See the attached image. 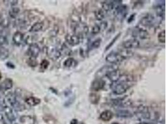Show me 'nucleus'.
<instances>
[{
  "instance_id": "36",
  "label": "nucleus",
  "mask_w": 166,
  "mask_h": 124,
  "mask_svg": "<svg viewBox=\"0 0 166 124\" xmlns=\"http://www.w3.org/2000/svg\"><path fill=\"white\" fill-rule=\"evenodd\" d=\"M44 119L47 124H56V120L52 116H47L44 117Z\"/></svg>"
},
{
  "instance_id": "8",
  "label": "nucleus",
  "mask_w": 166,
  "mask_h": 124,
  "mask_svg": "<svg viewBox=\"0 0 166 124\" xmlns=\"http://www.w3.org/2000/svg\"><path fill=\"white\" fill-rule=\"evenodd\" d=\"M128 7L123 4H119L116 8H114V15L117 19L122 21L128 15Z\"/></svg>"
},
{
  "instance_id": "44",
  "label": "nucleus",
  "mask_w": 166,
  "mask_h": 124,
  "mask_svg": "<svg viewBox=\"0 0 166 124\" xmlns=\"http://www.w3.org/2000/svg\"><path fill=\"white\" fill-rule=\"evenodd\" d=\"M70 124H78V121L75 118H73L70 121Z\"/></svg>"
},
{
  "instance_id": "17",
  "label": "nucleus",
  "mask_w": 166,
  "mask_h": 124,
  "mask_svg": "<svg viewBox=\"0 0 166 124\" xmlns=\"http://www.w3.org/2000/svg\"><path fill=\"white\" fill-rule=\"evenodd\" d=\"M116 115L118 117L128 118L133 117V114L130 111L126 109H119L116 112Z\"/></svg>"
},
{
  "instance_id": "4",
  "label": "nucleus",
  "mask_w": 166,
  "mask_h": 124,
  "mask_svg": "<svg viewBox=\"0 0 166 124\" xmlns=\"http://www.w3.org/2000/svg\"><path fill=\"white\" fill-rule=\"evenodd\" d=\"M117 69H118V68L116 65L103 66L96 72V76L98 79H102V78L105 76L107 77V75L110 74L111 72L115 70H117Z\"/></svg>"
},
{
  "instance_id": "14",
  "label": "nucleus",
  "mask_w": 166,
  "mask_h": 124,
  "mask_svg": "<svg viewBox=\"0 0 166 124\" xmlns=\"http://www.w3.org/2000/svg\"><path fill=\"white\" fill-rule=\"evenodd\" d=\"M105 86V82L102 79L96 78L92 82L91 85V89L92 91L98 92L104 88Z\"/></svg>"
},
{
  "instance_id": "34",
  "label": "nucleus",
  "mask_w": 166,
  "mask_h": 124,
  "mask_svg": "<svg viewBox=\"0 0 166 124\" xmlns=\"http://www.w3.org/2000/svg\"><path fill=\"white\" fill-rule=\"evenodd\" d=\"M60 51L61 52V55L62 53H64L65 55H70L72 53V50L65 44L62 45V48L61 50H60Z\"/></svg>"
},
{
  "instance_id": "10",
  "label": "nucleus",
  "mask_w": 166,
  "mask_h": 124,
  "mask_svg": "<svg viewBox=\"0 0 166 124\" xmlns=\"http://www.w3.org/2000/svg\"><path fill=\"white\" fill-rule=\"evenodd\" d=\"M40 52V48L39 46L36 43H33L29 45L28 50H27V54L29 55L31 58H36L39 55Z\"/></svg>"
},
{
  "instance_id": "48",
  "label": "nucleus",
  "mask_w": 166,
  "mask_h": 124,
  "mask_svg": "<svg viewBox=\"0 0 166 124\" xmlns=\"http://www.w3.org/2000/svg\"><path fill=\"white\" fill-rule=\"evenodd\" d=\"M1 78H2V74H1V71H0V80L1 79Z\"/></svg>"
},
{
  "instance_id": "19",
  "label": "nucleus",
  "mask_w": 166,
  "mask_h": 124,
  "mask_svg": "<svg viewBox=\"0 0 166 124\" xmlns=\"http://www.w3.org/2000/svg\"><path fill=\"white\" fill-rule=\"evenodd\" d=\"M4 111L5 112V116L8 120H10L11 122H13L16 120V116L11 108L7 106Z\"/></svg>"
},
{
  "instance_id": "42",
  "label": "nucleus",
  "mask_w": 166,
  "mask_h": 124,
  "mask_svg": "<svg viewBox=\"0 0 166 124\" xmlns=\"http://www.w3.org/2000/svg\"><path fill=\"white\" fill-rule=\"evenodd\" d=\"M3 122L4 123V124H12V122H11L10 120H8L6 117V118H4Z\"/></svg>"
},
{
  "instance_id": "2",
  "label": "nucleus",
  "mask_w": 166,
  "mask_h": 124,
  "mask_svg": "<svg viewBox=\"0 0 166 124\" xmlns=\"http://www.w3.org/2000/svg\"><path fill=\"white\" fill-rule=\"evenodd\" d=\"M162 17L157 15L155 16L153 15H151V14H147V15L142 18L139 22L142 26L147 27H151L160 23V21H162Z\"/></svg>"
},
{
  "instance_id": "32",
  "label": "nucleus",
  "mask_w": 166,
  "mask_h": 124,
  "mask_svg": "<svg viewBox=\"0 0 166 124\" xmlns=\"http://www.w3.org/2000/svg\"><path fill=\"white\" fill-rule=\"evenodd\" d=\"M101 31H102L100 24H95L91 28V34L93 35H96L99 34Z\"/></svg>"
},
{
  "instance_id": "27",
  "label": "nucleus",
  "mask_w": 166,
  "mask_h": 124,
  "mask_svg": "<svg viewBox=\"0 0 166 124\" xmlns=\"http://www.w3.org/2000/svg\"><path fill=\"white\" fill-rule=\"evenodd\" d=\"M100 99V96L98 94L91 93L89 95V100L92 104H97Z\"/></svg>"
},
{
  "instance_id": "3",
  "label": "nucleus",
  "mask_w": 166,
  "mask_h": 124,
  "mask_svg": "<svg viewBox=\"0 0 166 124\" xmlns=\"http://www.w3.org/2000/svg\"><path fill=\"white\" fill-rule=\"evenodd\" d=\"M124 59L126 58L122 55V54L120 52H110L106 56L105 58L106 61L113 64V65H116L117 63H121Z\"/></svg>"
},
{
  "instance_id": "1",
  "label": "nucleus",
  "mask_w": 166,
  "mask_h": 124,
  "mask_svg": "<svg viewBox=\"0 0 166 124\" xmlns=\"http://www.w3.org/2000/svg\"><path fill=\"white\" fill-rule=\"evenodd\" d=\"M134 82L133 77L129 75H121L118 80L112 82L110 85L113 94L121 95L130 89Z\"/></svg>"
},
{
  "instance_id": "11",
  "label": "nucleus",
  "mask_w": 166,
  "mask_h": 124,
  "mask_svg": "<svg viewBox=\"0 0 166 124\" xmlns=\"http://www.w3.org/2000/svg\"><path fill=\"white\" fill-rule=\"evenodd\" d=\"M121 1H104L102 4V10L106 12H109L113 10L119 4H120Z\"/></svg>"
},
{
  "instance_id": "13",
  "label": "nucleus",
  "mask_w": 166,
  "mask_h": 124,
  "mask_svg": "<svg viewBox=\"0 0 166 124\" xmlns=\"http://www.w3.org/2000/svg\"><path fill=\"white\" fill-rule=\"evenodd\" d=\"M66 40L69 45L72 46H75L79 44L81 41V38L76 34H67L66 36Z\"/></svg>"
},
{
  "instance_id": "23",
  "label": "nucleus",
  "mask_w": 166,
  "mask_h": 124,
  "mask_svg": "<svg viewBox=\"0 0 166 124\" xmlns=\"http://www.w3.org/2000/svg\"><path fill=\"white\" fill-rule=\"evenodd\" d=\"M44 27V23L42 22H37L31 26L29 29L30 33H38Z\"/></svg>"
},
{
  "instance_id": "20",
  "label": "nucleus",
  "mask_w": 166,
  "mask_h": 124,
  "mask_svg": "<svg viewBox=\"0 0 166 124\" xmlns=\"http://www.w3.org/2000/svg\"><path fill=\"white\" fill-rule=\"evenodd\" d=\"M121 75V73H120V71H119V69H117V70H115L111 72L110 74H108L107 75V77L112 82H114V81H116V80H118Z\"/></svg>"
},
{
  "instance_id": "41",
  "label": "nucleus",
  "mask_w": 166,
  "mask_h": 124,
  "mask_svg": "<svg viewBox=\"0 0 166 124\" xmlns=\"http://www.w3.org/2000/svg\"><path fill=\"white\" fill-rule=\"evenodd\" d=\"M6 66H7L8 68H12V69L15 68V65H14V64L12 63L11 62H8V63H6Z\"/></svg>"
},
{
  "instance_id": "28",
  "label": "nucleus",
  "mask_w": 166,
  "mask_h": 124,
  "mask_svg": "<svg viewBox=\"0 0 166 124\" xmlns=\"http://www.w3.org/2000/svg\"><path fill=\"white\" fill-rule=\"evenodd\" d=\"M12 107L14 109V111H16V112H20V111H22L26 109L25 105L22 104L21 102L18 101L17 100L12 105Z\"/></svg>"
},
{
  "instance_id": "24",
  "label": "nucleus",
  "mask_w": 166,
  "mask_h": 124,
  "mask_svg": "<svg viewBox=\"0 0 166 124\" xmlns=\"http://www.w3.org/2000/svg\"><path fill=\"white\" fill-rule=\"evenodd\" d=\"M77 65V62L73 58H68L63 63V67L66 68H74Z\"/></svg>"
},
{
  "instance_id": "30",
  "label": "nucleus",
  "mask_w": 166,
  "mask_h": 124,
  "mask_svg": "<svg viewBox=\"0 0 166 124\" xmlns=\"http://www.w3.org/2000/svg\"><path fill=\"white\" fill-rule=\"evenodd\" d=\"M105 12H105L103 10H101V9H100V10L96 11L95 12V17L96 18V19H97L98 21L103 20L105 16Z\"/></svg>"
},
{
  "instance_id": "49",
  "label": "nucleus",
  "mask_w": 166,
  "mask_h": 124,
  "mask_svg": "<svg viewBox=\"0 0 166 124\" xmlns=\"http://www.w3.org/2000/svg\"><path fill=\"white\" fill-rule=\"evenodd\" d=\"M112 124H120V123H118V122H113V123H112Z\"/></svg>"
},
{
  "instance_id": "37",
  "label": "nucleus",
  "mask_w": 166,
  "mask_h": 124,
  "mask_svg": "<svg viewBox=\"0 0 166 124\" xmlns=\"http://www.w3.org/2000/svg\"><path fill=\"white\" fill-rule=\"evenodd\" d=\"M27 65L31 67H36L37 65H38V62H37L36 58H34L30 57L27 60Z\"/></svg>"
},
{
  "instance_id": "12",
  "label": "nucleus",
  "mask_w": 166,
  "mask_h": 124,
  "mask_svg": "<svg viewBox=\"0 0 166 124\" xmlns=\"http://www.w3.org/2000/svg\"><path fill=\"white\" fill-rule=\"evenodd\" d=\"M122 45L123 48L126 50L130 48H136L140 46V42L137 39H131L124 41Z\"/></svg>"
},
{
  "instance_id": "25",
  "label": "nucleus",
  "mask_w": 166,
  "mask_h": 124,
  "mask_svg": "<svg viewBox=\"0 0 166 124\" xmlns=\"http://www.w3.org/2000/svg\"><path fill=\"white\" fill-rule=\"evenodd\" d=\"M5 100L9 104H10L12 106L13 104L17 100V98L15 93H12V92H10V93H8L6 95Z\"/></svg>"
},
{
  "instance_id": "35",
  "label": "nucleus",
  "mask_w": 166,
  "mask_h": 124,
  "mask_svg": "<svg viewBox=\"0 0 166 124\" xmlns=\"http://www.w3.org/2000/svg\"><path fill=\"white\" fill-rule=\"evenodd\" d=\"M121 35V33H118L116 36L114 37L113 38V39L112 40V41H111V42H110V44L106 47V48H105V51H107V50H108L111 47H112V46L113 45V44L115 43V42L119 38V37Z\"/></svg>"
},
{
  "instance_id": "18",
  "label": "nucleus",
  "mask_w": 166,
  "mask_h": 124,
  "mask_svg": "<svg viewBox=\"0 0 166 124\" xmlns=\"http://www.w3.org/2000/svg\"><path fill=\"white\" fill-rule=\"evenodd\" d=\"M25 102L29 106L34 107L39 105L40 103L41 100L40 99L34 97V96H29V97H27L25 99Z\"/></svg>"
},
{
  "instance_id": "50",
  "label": "nucleus",
  "mask_w": 166,
  "mask_h": 124,
  "mask_svg": "<svg viewBox=\"0 0 166 124\" xmlns=\"http://www.w3.org/2000/svg\"><path fill=\"white\" fill-rule=\"evenodd\" d=\"M1 90H0V96H1Z\"/></svg>"
},
{
  "instance_id": "7",
  "label": "nucleus",
  "mask_w": 166,
  "mask_h": 124,
  "mask_svg": "<svg viewBox=\"0 0 166 124\" xmlns=\"http://www.w3.org/2000/svg\"><path fill=\"white\" fill-rule=\"evenodd\" d=\"M136 116L141 120H146L151 118V113L148 107L144 105H139L136 109L135 112Z\"/></svg>"
},
{
  "instance_id": "5",
  "label": "nucleus",
  "mask_w": 166,
  "mask_h": 124,
  "mask_svg": "<svg viewBox=\"0 0 166 124\" xmlns=\"http://www.w3.org/2000/svg\"><path fill=\"white\" fill-rule=\"evenodd\" d=\"M46 53L48 57L54 61L57 60L61 56V52L60 49L55 45H50L46 49Z\"/></svg>"
},
{
  "instance_id": "33",
  "label": "nucleus",
  "mask_w": 166,
  "mask_h": 124,
  "mask_svg": "<svg viewBox=\"0 0 166 124\" xmlns=\"http://www.w3.org/2000/svg\"><path fill=\"white\" fill-rule=\"evenodd\" d=\"M158 41L159 42L163 43V44L165 43V30L160 31V33L158 34Z\"/></svg>"
},
{
  "instance_id": "43",
  "label": "nucleus",
  "mask_w": 166,
  "mask_h": 124,
  "mask_svg": "<svg viewBox=\"0 0 166 124\" xmlns=\"http://www.w3.org/2000/svg\"><path fill=\"white\" fill-rule=\"evenodd\" d=\"M10 2H11L10 4L13 7H15L16 5H17V4H18V1H10Z\"/></svg>"
},
{
  "instance_id": "38",
  "label": "nucleus",
  "mask_w": 166,
  "mask_h": 124,
  "mask_svg": "<svg viewBox=\"0 0 166 124\" xmlns=\"http://www.w3.org/2000/svg\"><path fill=\"white\" fill-rule=\"evenodd\" d=\"M49 65H50V63L48 60H45V59L43 60L40 63V69L43 70H47Z\"/></svg>"
},
{
  "instance_id": "45",
  "label": "nucleus",
  "mask_w": 166,
  "mask_h": 124,
  "mask_svg": "<svg viewBox=\"0 0 166 124\" xmlns=\"http://www.w3.org/2000/svg\"><path fill=\"white\" fill-rule=\"evenodd\" d=\"M135 15H131V16L130 17V18H129V19H128V22H129V23L133 21V20L134 19V18H135Z\"/></svg>"
},
{
  "instance_id": "16",
  "label": "nucleus",
  "mask_w": 166,
  "mask_h": 124,
  "mask_svg": "<svg viewBox=\"0 0 166 124\" xmlns=\"http://www.w3.org/2000/svg\"><path fill=\"white\" fill-rule=\"evenodd\" d=\"M24 40V34L20 31H17L13 36V42L17 46H20Z\"/></svg>"
},
{
  "instance_id": "29",
  "label": "nucleus",
  "mask_w": 166,
  "mask_h": 124,
  "mask_svg": "<svg viewBox=\"0 0 166 124\" xmlns=\"http://www.w3.org/2000/svg\"><path fill=\"white\" fill-rule=\"evenodd\" d=\"M20 12V9L17 7H13L11 8V10L9 11V16L11 18L15 19V18L19 15Z\"/></svg>"
},
{
  "instance_id": "31",
  "label": "nucleus",
  "mask_w": 166,
  "mask_h": 124,
  "mask_svg": "<svg viewBox=\"0 0 166 124\" xmlns=\"http://www.w3.org/2000/svg\"><path fill=\"white\" fill-rule=\"evenodd\" d=\"M102 42V40H101L100 38H98L96 39V40H95L94 41L92 42L91 46H90V49L93 50V49H95V48H98L100 45L101 43Z\"/></svg>"
},
{
  "instance_id": "21",
  "label": "nucleus",
  "mask_w": 166,
  "mask_h": 124,
  "mask_svg": "<svg viewBox=\"0 0 166 124\" xmlns=\"http://www.w3.org/2000/svg\"><path fill=\"white\" fill-rule=\"evenodd\" d=\"M113 116V113L110 111H109V110H107V111H105L101 112L100 116V117L103 121L108 122L110 120H112Z\"/></svg>"
},
{
  "instance_id": "9",
  "label": "nucleus",
  "mask_w": 166,
  "mask_h": 124,
  "mask_svg": "<svg viewBox=\"0 0 166 124\" xmlns=\"http://www.w3.org/2000/svg\"><path fill=\"white\" fill-rule=\"evenodd\" d=\"M132 35L134 37V39L139 38L140 39L144 40L148 38L149 33L146 29L139 27H136L133 30Z\"/></svg>"
},
{
  "instance_id": "47",
  "label": "nucleus",
  "mask_w": 166,
  "mask_h": 124,
  "mask_svg": "<svg viewBox=\"0 0 166 124\" xmlns=\"http://www.w3.org/2000/svg\"><path fill=\"white\" fill-rule=\"evenodd\" d=\"M3 119H4V117L2 114H0V122H3Z\"/></svg>"
},
{
  "instance_id": "40",
  "label": "nucleus",
  "mask_w": 166,
  "mask_h": 124,
  "mask_svg": "<svg viewBox=\"0 0 166 124\" xmlns=\"http://www.w3.org/2000/svg\"><path fill=\"white\" fill-rule=\"evenodd\" d=\"M6 105L4 100L0 99V111H4L6 107Z\"/></svg>"
},
{
  "instance_id": "26",
  "label": "nucleus",
  "mask_w": 166,
  "mask_h": 124,
  "mask_svg": "<svg viewBox=\"0 0 166 124\" xmlns=\"http://www.w3.org/2000/svg\"><path fill=\"white\" fill-rule=\"evenodd\" d=\"M10 56V51L5 47H0V59L4 60Z\"/></svg>"
},
{
  "instance_id": "39",
  "label": "nucleus",
  "mask_w": 166,
  "mask_h": 124,
  "mask_svg": "<svg viewBox=\"0 0 166 124\" xmlns=\"http://www.w3.org/2000/svg\"><path fill=\"white\" fill-rule=\"evenodd\" d=\"M8 44V40L6 36L1 35H0V46L3 47V45H7Z\"/></svg>"
},
{
  "instance_id": "6",
  "label": "nucleus",
  "mask_w": 166,
  "mask_h": 124,
  "mask_svg": "<svg viewBox=\"0 0 166 124\" xmlns=\"http://www.w3.org/2000/svg\"><path fill=\"white\" fill-rule=\"evenodd\" d=\"M73 31H74L75 34L79 36L80 38H83L85 35L88 34L89 27L84 22H80L73 27Z\"/></svg>"
},
{
  "instance_id": "22",
  "label": "nucleus",
  "mask_w": 166,
  "mask_h": 124,
  "mask_svg": "<svg viewBox=\"0 0 166 124\" xmlns=\"http://www.w3.org/2000/svg\"><path fill=\"white\" fill-rule=\"evenodd\" d=\"M20 121L22 124H35V118L31 116H22Z\"/></svg>"
},
{
  "instance_id": "46",
  "label": "nucleus",
  "mask_w": 166,
  "mask_h": 124,
  "mask_svg": "<svg viewBox=\"0 0 166 124\" xmlns=\"http://www.w3.org/2000/svg\"><path fill=\"white\" fill-rule=\"evenodd\" d=\"M138 124H156V123H149V122H140L139 123H138Z\"/></svg>"
},
{
  "instance_id": "15",
  "label": "nucleus",
  "mask_w": 166,
  "mask_h": 124,
  "mask_svg": "<svg viewBox=\"0 0 166 124\" xmlns=\"http://www.w3.org/2000/svg\"><path fill=\"white\" fill-rule=\"evenodd\" d=\"M13 86V81L10 78H6L0 84V90L1 91H6L12 88Z\"/></svg>"
}]
</instances>
